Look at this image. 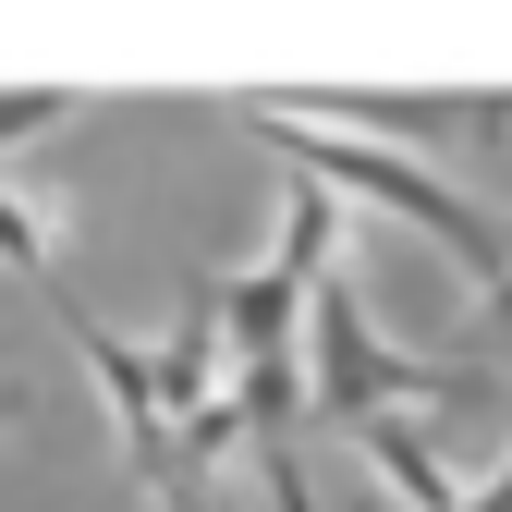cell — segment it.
I'll return each mask as SVG.
<instances>
[{"mask_svg":"<svg viewBox=\"0 0 512 512\" xmlns=\"http://www.w3.org/2000/svg\"><path fill=\"white\" fill-rule=\"evenodd\" d=\"M196 305H208V330L232 342V366H293V330H305V293L293 281L220 269V281H196Z\"/></svg>","mask_w":512,"mask_h":512,"instance_id":"5","label":"cell"},{"mask_svg":"<svg viewBox=\"0 0 512 512\" xmlns=\"http://www.w3.org/2000/svg\"><path fill=\"white\" fill-rule=\"evenodd\" d=\"M147 378H159V415H171V427L220 403V330H208V305H196V293H183V330L147 354Z\"/></svg>","mask_w":512,"mask_h":512,"instance_id":"7","label":"cell"},{"mask_svg":"<svg viewBox=\"0 0 512 512\" xmlns=\"http://www.w3.org/2000/svg\"><path fill=\"white\" fill-rule=\"evenodd\" d=\"M476 305H488V317H500V330H512V269H500V281H488V293H476Z\"/></svg>","mask_w":512,"mask_h":512,"instance_id":"13","label":"cell"},{"mask_svg":"<svg viewBox=\"0 0 512 512\" xmlns=\"http://www.w3.org/2000/svg\"><path fill=\"white\" fill-rule=\"evenodd\" d=\"M0 269H13V281H49V208L13 196V183H0Z\"/></svg>","mask_w":512,"mask_h":512,"instance_id":"9","label":"cell"},{"mask_svg":"<svg viewBox=\"0 0 512 512\" xmlns=\"http://www.w3.org/2000/svg\"><path fill=\"white\" fill-rule=\"evenodd\" d=\"M354 452L378 464V488H391L403 512H464V488L439 476V452H427V427H415V415H378V427H354Z\"/></svg>","mask_w":512,"mask_h":512,"instance_id":"6","label":"cell"},{"mask_svg":"<svg viewBox=\"0 0 512 512\" xmlns=\"http://www.w3.org/2000/svg\"><path fill=\"white\" fill-rule=\"evenodd\" d=\"M464 512H512V452H500V464H488V476L464 488Z\"/></svg>","mask_w":512,"mask_h":512,"instance_id":"11","label":"cell"},{"mask_svg":"<svg viewBox=\"0 0 512 512\" xmlns=\"http://www.w3.org/2000/svg\"><path fill=\"white\" fill-rule=\"evenodd\" d=\"M269 110H330V122H378L366 147H427V135H512V98H439V86H366V98H269ZM330 122H317V135H330Z\"/></svg>","mask_w":512,"mask_h":512,"instance_id":"4","label":"cell"},{"mask_svg":"<svg viewBox=\"0 0 512 512\" xmlns=\"http://www.w3.org/2000/svg\"><path fill=\"white\" fill-rule=\"evenodd\" d=\"M330 269H342V208L317 196V183H293V196H281V244H269V281L317 293Z\"/></svg>","mask_w":512,"mask_h":512,"instance_id":"8","label":"cell"},{"mask_svg":"<svg viewBox=\"0 0 512 512\" xmlns=\"http://www.w3.org/2000/svg\"><path fill=\"white\" fill-rule=\"evenodd\" d=\"M49 122H61V86H0V147L49 135Z\"/></svg>","mask_w":512,"mask_h":512,"instance_id":"10","label":"cell"},{"mask_svg":"<svg viewBox=\"0 0 512 512\" xmlns=\"http://www.w3.org/2000/svg\"><path fill=\"white\" fill-rule=\"evenodd\" d=\"M244 135L269 147V159H293V183H317L330 208H378V220H415L427 244H452V269H464L476 293L512 269V220H488L464 183H439L427 159L366 147V135H317V122H281L269 98H244Z\"/></svg>","mask_w":512,"mask_h":512,"instance_id":"1","label":"cell"},{"mask_svg":"<svg viewBox=\"0 0 512 512\" xmlns=\"http://www.w3.org/2000/svg\"><path fill=\"white\" fill-rule=\"evenodd\" d=\"M159 512H220V500L208 488H159Z\"/></svg>","mask_w":512,"mask_h":512,"instance_id":"12","label":"cell"},{"mask_svg":"<svg viewBox=\"0 0 512 512\" xmlns=\"http://www.w3.org/2000/svg\"><path fill=\"white\" fill-rule=\"evenodd\" d=\"M13 415H25V378H0V427H13Z\"/></svg>","mask_w":512,"mask_h":512,"instance_id":"14","label":"cell"},{"mask_svg":"<svg viewBox=\"0 0 512 512\" xmlns=\"http://www.w3.org/2000/svg\"><path fill=\"white\" fill-rule=\"evenodd\" d=\"M61 342L86 354L98 403H110V439H122V476H135V488H171V415H159V378H147V354L122 342L110 317H86V305H61Z\"/></svg>","mask_w":512,"mask_h":512,"instance_id":"3","label":"cell"},{"mask_svg":"<svg viewBox=\"0 0 512 512\" xmlns=\"http://www.w3.org/2000/svg\"><path fill=\"white\" fill-rule=\"evenodd\" d=\"M293 366H305V403L330 427H378L403 403H512L488 366H452V354H403L391 330L366 317V281L330 269L305 293V330H293Z\"/></svg>","mask_w":512,"mask_h":512,"instance_id":"2","label":"cell"}]
</instances>
